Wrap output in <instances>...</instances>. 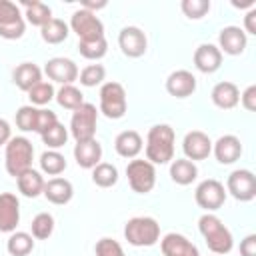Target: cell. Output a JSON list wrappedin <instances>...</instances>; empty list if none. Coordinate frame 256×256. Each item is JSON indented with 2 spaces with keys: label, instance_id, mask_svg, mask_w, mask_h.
Returning a JSON list of instances; mask_svg holds the SVG:
<instances>
[{
  "label": "cell",
  "instance_id": "1",
  "mask_svg": "<svg viewBox=\"0 0 256 256\" xmlns=\"http://www.w3.org/2000/svg\"><path fill=\"white\" fill-rule=\"evenodd\" d=\"M198 230H200V234H202V238H204V242L212 254L224 256L234 248L232 232L224 226V222L216 214H212V212L202 214L198 220Z\"/></svg>",
  "mask_w": 256,
  "mask_h": 256
},
{
  "label": "cell",
  "instance_id": "42",
  "mask_svg": "<svg viewBox=\"0 0 256 256\" xmlns=\"http://www.w3.org/2000/svg\"><path fill=\"white\" fill-rule=\"evenodd\" d=\"M24 32H26V22H24V18L0 26V38H4V40H18V38L24 36Z\"/></svg>",
  "mask_w": 256,
  "mask_h": 256
},
{
  "label": "cell",
  "instance_id": "23",
  "mask_svg": "<svg viewBox=\"0 0 256 256\" xmlns=\"http://www.w3.org/2000/svg\"><path fill=\"white\" fill-rule=\"evenodd\" d=\"M210 98H212L214 106H218L220 110H232L240 102V90H238V86L234 82L224 80V82H218L212 88Z\"/></svg>",
  "mask_w": 256,
  "mask_h": 256
},
{
  "label": "cell",
  "instance_id": "11",
  "mask_svg": "<svg viewBox=\"0 0 256 256\" xmlns=\"http://www.w3.org/2000/svg\"><path fill=\"white\" fill-rule=\"evenodd\" d=\"M226 192H230L232 198L240 200V202H250L256 196V176L252 174V170L240 168L230 172L228 180H226Z\"/></svg>",
  "mask_w": 256,
  "mask_h": 256
},
{
  "label": "cell",
  "instance_id": "38",
  "mask_svg": "<svg viewBox=\"0 0 256 256\" xmlns=\"http://www.w3.org/2000/svg\"><path fill=\"white\" fill-rule=\"evenodd\" d=\"M54 96H56L54 86H52L50 82H44V80L38 82L36 86H32V88L28 90V98H30L32 106H44V104H48Z\"/></svg>",
  "mask_w": 256,
  "mask_h": 256
},
{
  "label": "cell",
  "instance_id": "24",
  "mask_svg": "<svg viewBox=\"0 0 256 256\" xmlns=\"http://www.w3.org/2000/svg\"><path fill=\"white\" fill-rule=\"evenodd\" d=\"M12 82L22 90L28 92L32 86H36L38 82H42V70L34 64V62H22L14 68L12 72Z\"/></svg>",
  "mask_w": 256,
  "mask_h": 256
},
{
  "label": "cell",
  "instance_id": "36",
  "mask_svg": "<svg viewBox=\"0 0 256 256\" xmlns=\"http://www.w3.org/2000/svg\"><path fill=\"white\" fill-rule=\"evenodd\" d=\"M40 138H42V142H44L50 150H58V148H62V146L66 144V140H68V130L64 128V124L56 122V124L50 126L44 134H40Z\"/></svg>",
  "mask_w": 256,
  "mask_h": 256
},
{
  "label": "cell",
  "instance_id": "4",
  "mask_svg": "<svg viewBox=\"0 0 256 256\" xmlns=\"http://www.w3.org/2000/svg\"><path fill=\"white\" fill-rule=\"evenodd\" d=\"M124 238L136 248L154 246L160 240V224L152 216H134L124 224Z\"/></svg>",
  "mask_w": 256,
  "mask_h": 256
},
{
  "label": "cell",
  "instance_id": "9",
  "mask_svg": "<svg viewBox=\"0 0 256 256\" xmlns=\"http://www.w3.org/2000/svg\"><path fill=\"white\" fill-rule=\"evenodd\" d=\"M70 28L78 36V42L104 38V24H102V20L96 16V12H90V10H84V8H80V10H76L72 14Z\"/></svg>",
  "mask_w": 256,
  "mask_h": 256
},
{
  "label": "cell",
  "instance_id": "33",
  "mask_svg": "<svg viewBox=\"0 0 256 256\" xmlns=\"http://www.w3.org/2000/svg\"><path fill=\"white\" fill-rule=\"evenodd\" d=\"M92 182L100 188H110L118 182V168L108 162H100L92 168Z\"/></svg>",
  "mask_w": 256,
  "mask_h": 256
},
{
  "label": "cell",
  "instance_id": "29",
  "mask_svg": "<svg viewBox=\"0 0 256 256\" xmlns=\"http://www.w3.org/2000/svg\"><path fill=\"white\" fill-rule=\"evenodd\" d=\"M6 250L10 256H28L34 250V236L28 232H10L6 242Z\"/></svg>",
  "mask_w": 256,
  "mask_h": 256
},
{
  "label": "cell",
  "instance_id": "35",
  "mask_svg": "<svg viewBox=\"0 0 256 256\" xmlns=\"http://www.w3.org/2000/svg\"><path fill=\"white\" fill-rule=\"evenodd\" d=\"M78 50L86 60H100L106 56L108 52V42L106 36L104 38H96V40H86V42H78Z\"/></svg>",
  "mask_w": 256,
  "mask_h": 256
},
{
  "label": "cell",
  "instance_id": "3",
  "mask_svg": "<svg viewBox=\"0 0 256 256\" xmlns=\"http://www.w3.org/2000/svg\"><path fill=\"white\" fill-rule=\"evenodd\" d=\"M32 158H34V146L26 136H14L6 144V154H4V164L6 172L14 178H18L22 172L32 168Z\"/></svg>",
  "mask_w": 256,
  "mask_h": 256
},
{
  "label": "cell",
  "instance_id": "8",
  "mask_svg": "<svg viewBox=\"0 0 256 256\" xmlns=\"http://www.w3.org/2000/svg\"><path fill=\"white\" fill-rule=\"evenodd\" d=\"M128 184L136 194H148L156 186V168L152 162L142 158H132L126 166Z\"/></svg>",
  "mask_w": 256,
  "mask_h": 256
},
{
  "label": "cell",
  "instance_id": "20",
  "mask_svg": "<svg viewBox=\"0 0 256 256\" xmlns=\"http://www.w3.org/2000/svg\"><path fill=\"white\" fill-rule=\"evenodd\" d=\"M194 66L202 74H212L222 66V52L216 44H200L194 50Z\"/></svg>",
  "mask_w": 256,
  "mask_h": 256
},
{
  "label": "cell",
  "instance_id": "7",
  "mask_svg": "<svg viewBox=\"0 0 256 256\" xmlns=\"http://www.w3.org/2000/svg\"><path fill=\"white\" fill-rule=\"evenodd\" d=\"M96 122H98V110L94 104L84 102L80 108L72 112L70 118V134L76 142L92 140L96 134Z\"/></svg>",
  "mask_w": 256,
  "mask_h": 256
},
{
  "label": "cell",
  "instance_id": "39",
  "mask_svg": "<svg viewBox=\"0 0 256 256\" xmlns=\"http://www.w3.org/2000/svg\"><path fill=\"white\" fill-rule=\"evenodd\" d=\"M182 12L190 20H200L210 12V0H182Z\"/></svg>",
  "mask_w": 256,
  "mask_h": 256
},
{
  "label": "cell",
  "instance_id": "28",
  "mask_svg": "<svg viewBox=\"0 0 256 256\" xmlns=\"http://www.w3.org/2000/svg\"><path fill=\"white\" fill-rule=\"evenodd\" d=\"M20 4L24 8V16H26L28 24L42 28L48 20H52V10L48 4H44L40 0H22Z\"/></svg>",
  "mask_w": 256,
  "mask_h": 256
},
{
  "label": "cell",
  "instance_id": "37",
  "mask_svg": "<svg viewBox=\"0 0 256 256\" xmlns=\"http://www.w3.org/2000/svg\"><path fill=\"white\" fill-rule=\"evenodd\" d=\"M78 78H80V84H82V86L94 88V86H98V84L104 82V78H106V68H104L102 64H88L86 68L80 70Z\"/></svg>",
  "mask_w": 256,
  "mask_h": 256
},
{
  "label": "cell",
  "instance_id": "47",
  "mask_svg": "<svg viewBox=\"0 0 256 256\" xmlns=\"http://www.w3.org/2000/svg\"><path fill=\"white\" fill-rule=\"evenodd\" d=\"M82 8H84V10H90V12H94V10L106 8V2H104V0H102V2H82Z\"/></svg>",
  "mask_w": 256,
  "mask_h": 256
},
{
  "label": "cell",
  "instance_id": "48",
  "mask_svg": "<svg viewBox=\"0 0 256 256\" xmlns=\"http://www.w3.org/2000/svg\"><path fill=\"white\" fill-rule=\"evenodd\" d=\"M212 256H218V254H212Z\"/></svg>",
  "mask_w": 256,
  "mask_h": 256
},
{
  "label": "cell",
  "instance_id": "31",
  "mask_svg": "<svg viewBox=\"0 0 256 256\" xmlns=\"http://www.w3.org/2000/svg\"><path fill=\"white\" fill-rule=\"evenodd\" d=\"M40 170L48 176H58L66 170V158L58 150H46L40 156Z\"/></svg>",
  "mask_w": 256,
  "mask_h": 256
},
{
  "label": "cell",
  "instance_id": "6",
  "mask_svg": "<svg viewBox=\"0 0 256 256\" xmlns=\"http://www.w3.org/2000/svg\"><path fill=\"white\" fill-rule=\"evenodd\" d=\"M100 112L110 120H120L126 114V90L120 82H104L100 86Z\"/></svg>",
  "mask_w": 256,
  "mask_h": 256
},
{
  "label": "cell",
  "instance_id": "13",
  "mask_svg": "<svg viewBox=\"0 0 256 256\" xmlns=\"http://www.w3.org/2000/svg\"><path fill=\"white\" fill-rule=\"evenodd\" d=\"M44 72H46V76L52 82H58L62 86L72 84L74 80H78V66H76V62L70 60V58H64V56L50 58L46 62V66H44Z\"/></svg>",
  "mask_w": 256,
  "mask_h": 256
},
{
  "label": "cell",
  "instance_id": "25",
  "mask_svg": "<svg viewBox=\"0 0 256 256\" xmlns=\"http://www.w3.org/2000/svg\"><path fill=\"white\" fill-rule=\"evenodd\" d=\"M142 136L136 130H124L114 140V150L122 158H136L142 150Z\"/></svg>",
  "mask_w": 256,
  "mask_h": 256
},
{
  "label": "cell",
  "instance_id": "15",
  "mask_svg": "<svg viewBox=\"0 0 256 256\" xmlns=\"http://www.w3.org/2000/svg\"><path fill=\"white\" fill-rule=\"evenodd\" d=\"M248 36L240 26H224L218 34V50L230 56H238L246 50Z\"/></svg>",
  "mask_w": 256,
  "mask_h": 256
},
{
  "label": "cell",
  "instance_id": "40",
  "mask_svg": "<svg viewBox=\"0 0 256 256\" xmlns=\"http://www.w3.org/2000/svg\"><path fill=\"white\" fill-rule=\"evenodd\" d=\"M94 254L96 256H126L124 248L114 238H100L94 246Z\"/></svg>",
  "mask_w": 256,
  "mask_h": 256
},
{
  "label": "cell",
  "instance_id": "32",
  "mask_svg": "<svg viewBox=\"0 0 256 256\" xmlns=\"http://www.w3.org/2000/svg\"><path fill=\"white\" fill-rule=\"evenodd\" d=\"M54 98H56V102H58L62 108L72 110V112L84 104V96H82V92H80L74 84H66V86H62V88L56 92Z\"/></svg>",
  "mask_w": 256,
  "mask_h": 256
},
{
  "label": "cell",
  "instance_id": "2",
  "mask_svg": "<svg viewBox=\"0 0 256 256\" xmlns=\"http://www.w3.org/2000/svg\"><path fill=\"white\" fill-rule=\"evenodd\" d=\"M174 128L168 124H156L146 136V160L152 164H168L174 160Z\"/></svg>",
  "mask_w": 256,
  "mask_h": 256
},
{
  "label": "cell",
  "instance_id": "46",
  "mask_svg": "<svg viewBox=\"0 0 256 256\" xmlns=\"http://www.w3.org/2000/svg\"><path fill=\"white\" fill-rule=\"evenodd\" d=\"M10 138H12V128L4 118H0V146H6Z\"/></svg>",
  "mask_w": 256,
  "mask_h": 256
},
{
  "label": "cell",
  "instance_id": "45",
  "mask_svg": "<svg viewBox=\"0 0 256 256\" xmlns=\"http://www.w3.org/2000/svg\"><path fill=\"white\" fill-rule=\"evenodd\" d=\"M244 34H256V6L250 8L244 16Z\"/></svg>",
  "mask_w": 256,
  "mask_h": 256
},
{
  "label": "cell",
  "instance_id": "18",
  "mask_svg": "<svg viewBox=\"0 0 256 256\" xmlns=\"http://www.w3.org/2000/svg\"><path fill=\"white\" fill-rule=\"evenodd\" d=\"M212 152L220 164H234L242 156V142L234 134H224L212 144Z\"/></svg>",
  "mask_w": 256,
  "mask_h": 256
},
{
  "label": "cell",
  "instance_id": "17",
  "mask_svg": "<svg viewBox=\"0 0 256 256\" xmlns=\"http://www.w3.org/2000/svg\"><path fill=\"white\" fill-rule=\"evenodd\" d=\"M20 222V202L10 192H0V232H14Z\"/></svg>",
  "mask_w": 256,
  "mask_h": 256
},
{
  "label": "cell",
  "instance_id": "21",
  "mask_svg": "<svg viewBox=\"0 0 256 256\" xmlns=\"http://www.w3.org/2000/svg\"><path fill=\"white\" fill-rule=\"evenodd\" d=\"M74 160L80 168H86V170H92L94 166L100 164L102 160V146L96 138L92 140H86V142H76L74 146Z\"/></svg>",
  "mask_w": 256,
  "mask_h": 256
},
{
  "label": "cell",
  "instance_id": "44",
  "mask_svg": "<svg viewBox=\"0 0 256 256\" xmlns=\"http://www.w3.org/2000/svg\"><path fill=\"white\" fill-rule=\"evenodd\" d=\"M240 256H256V234H248L240 242Z\"/></svg>",
  "mask_w": 256,
  "mask_h": 256
},
{
  "label": "cell",
  "instance_id": "43",
  "mask_svg": "<svg viewBox=\"0 0 256 256\" xmlns=\"http://www.w3.org/2000/svg\"><path fill=\"white\" fill-rule=\"evenodd\" d=\"M240 104L248 110V112H254L256 110V86L250 84L242 94H240Z\"/></svg>",
  "mask_w": 256,
  "mask_h": 256
},
{
  "label": "cell",
  "instance_id": "16",
  "mask_svg": "<svg viewBox=\"0 0 256 256\" xmlns=\"http://www.w3.org/2000/svg\"><path fill=\"white\" fill-rule=\"evenodd\" d=\"M166 92L174 98H188L196 92V76L190 70H174L166 78Z\"/></svg>",
  "mask_w": 256,
  "mask_h": 256
},
{
  "label": "cell",
  "instance_id": "41",
  "mask_svg": "<svg viewBox=\"0 0 256 256\" xmlns=\"http://www.w3.org/2000/svg\"><path fill=\"white\" fill-rule=\"evenodd\" d=\"M22 18V12L20 8L16 6V2H10V0H0V26L4 24H10V22H16Z\"/></svg>",
  "mask_w": 256,
  "mask_h": 256
},
{
  "label": "cell",
  "instance_id": "34",
  "mask_svg": "<svg viewBox=\"0 0 256 256\" xmlns=\"http://www.w3.org/2000/svg\"><path fill=\"white\" fill-rule=\"evenodd\" d=\"M30 232H32V236H34L36 240H46V238H50L52 232H54V218H52V214H48V212L36 214V216L32 218Z\"/></svg>",
  "mask_w": 256,
  "mask_h": 256
},
{
  "label": "cell",
  "instance_id": "5",
  "mask_svg": "<svg viewBox=\"0 0 256 256\" xmlns=\"http://www.w3.org/2000/svg\"><path fill=\"white\" fill-rule=\"evenodd\" d=\"M56 122H58L56 112L46 110V108H36L32 104L20 106L18 112H16V126L22 132H38V134H44Z\"/></svg>",
  "mask_w": 256,
  "mask_h": 256
},
{
  "label": "cell",
  "instance_id": "14",
  "mask_svg": "<svg viewBox=\"0 0 256 256\" xmlns=\"http://www.w3.org/2000/svg\"><path fill=\"white\" fill-rule=\"evenodd\" d=\"M182 150H184V156L192 162L206 160L212 152V140L202 130H190L182 140Z\"/></svg>",
  "mask_w": 256,
  "mask_h": 256
},
{
  "label": "cell",
  "instance_id": "30",
  "mask_svg": "<svg viewBox=\"0 0 256 256\" xmlns=\"http://www.w3.org/2000/svg\"><path fill=\"white\" fill-rule=\"evenodd\" d=\"M40 36L46 44H60L68 38V24L60 18H52L40 28Z\"/></svg>",
  "mask_w": 256,
  "mask_h": 256
},
{
  "label": "cell",
  "instance_id": "12",
  "mask_svg": "<svg viewBox=\"0 0 256 256\" xmlns=\"http://www.w3.org/2000/svg\"><path fill=\"white\" fill-rule=\"evenodd\" d=\"M118 46L124 56L140 58L148 50V40H146V34L138 26H124L118 34Z\"/></svg>",
  "mask_w": 256,
  "mask_h": 256
},
{
  "label": "cell",
  "instance_id": "26",
  "mask_svg": "<svg viewBox=\"0 0 256 256\" xmlns=\"http://www.w3.org/2000/svg\"><path fill=\"white\" fill-rule=\"evenodd\" d=\"M16 184H18V190H20V194L22 196H26V198H36V196H40L42 192H44V178H42V174L38 172V170H34V168H30V170H26V172H22L18 178H16Z\"/></svg>",
  "mask_w": 256,
  "mask_h": 256
},
{
  "label": "cell",
  "instance_id": "27",
  "mask_svg": "<svg viewBox=\"0 0 256 256\" xmlns=\"http://www.w3.org/2000/svg\"><path fill=\"white\" fill-rule=\"evenodd\" d=\"M196 176H198V166L192 160H188V158L172 160V164H170V178H172V182H176L180 186H188V184H192L196 180Z\"/></svg>",
  "mask_w": 256,
  "mask_h": 256
},
{
  "label": "cell",
  "instance_id": "19",
  "mask_svg": "<svg viewBox=\"0 0 256 256\" xmlns=\"http://www.w3.org/2000/svg\"><path fill=\"white\" fill-rule=\"evenodd\" d=\"M160 250L164 256H200L196 244L178 232H168L160 240Z\"/></svg>",
  "mask_w": 256,
  "mask_h": 256
},
{
  "label": "cell",
  "instance_id": "22",
  "mask_svg": "<svg viewBox=\"0 0 256 256\" xmlns=\"http://www.w3.org/2000/svg\"><path fill=\"white\" fill-rule=\"evenodd\" d=\"M44 198L56 206H62V204H68L74 196V188H72V182L62 178V176H54L50 178L46 184H44Z\"/></svg>",
  "mask_w": 256,
  "mask_h": 256
},
{
  "label": "cell",
  "instance_id": "10",
  "mask_svg": "<svg viewBox=\"0 0 256 256\" xmlns=\"http://www.w3.org/2000/svg\"><path fill=\"white\" fill-rule=\"evenodd\" d=\"M194 200L200 208H204L206 212H214L218 208H222L224 200H226V188L220 180L216 178H206L196 186L194 192Z\"/></svg>",
  "mask_w": 256,
  "mask_h": 256
}]
</instances>
